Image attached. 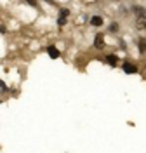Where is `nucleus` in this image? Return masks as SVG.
<instances>
[{
    "label": "nucleus",
    "instance_id": "nucleus-2",
    "mask_svg": "<svg viewBox=\"0 0 146 153\" xmlns=\"http://www.w3.org/2000/svg\"><path fill=\"white\" fill-rule=\"evenodd\" d=\"M94 45H96L97 49H103L104 47V37H103V35H96V38H94Z\"/></svg>",
    "mask_w": 146,
    "mask_h": 153
},
{
    "label": "nucleus",
    "instance_id": "nucleus-10",
    "mask_svg": "<svg viewBox=\"0 0 146 153\" xmlns=\"http://www.w3.org/2000/svg\"><path fill=\"white\" fill-rule=\"evenodd\" d=\"M26 2H28L30 5H37V2H35V0H26Z\"/></svg>",
    "mask_w": 146,
    "mask_h": 153
},
{
    "label": "nucleus",
    "instance_id": "nucleus-9",
    "mask_svg": "<svg viewBox=\"0 0 146 153\" xmlns=\"http://www.w3.org/2000/svg\"><path fill=\"white\" fill-rule=\"evenodd\" d=\"M110 30H111V31H118V25H117V23H111Z\"/></svg>",
    "mask_w": 146,
    "mask_h": 153
},
{
    "label": "nucleus",
    "instance_id": "nucleus-1",
    "mask_svg": "<svg viewBox=\"0 0 146 153\" xmlns=\"http://www.w3.org/2000/svg\"><path fill=\"white\" fill-rule=\"evenodd\" d=\"M136 28L137 30H146V14H143V16H137V19H136Z\"/></svg>",
    "mask_w": 146,
    "mask_h": 153
},
{
    "label": "nucleus",
    "instance_id": "nucleus-6",
    "mask_svg": "<svg viewBox=\"0 0 146 153\" xmlns=\"http://www.w3.org/2000/svg\"><path fill=\"white\" fill-rule=\"evenodd\" d=\"M90 23H92L94 26H101V25H103V19H101V18H97V16H94V18L90 19Z\"/></svg>",
    "mask_w": 146,
    "mask_h": 153
},
{
    "label": "nucleus",
    "instance_id": "nucleus-8",
    "mask_svg": "<svg viewBox=\"0 0 146 153\" xmlns=\"http://www.w3.org/2000/svg\"><path fill=\"white\" fill-rule=\"evenodd\" d=\"M132 10L136 12L137 16H143V14H146V10L143 9V7H139V5H136V7H134V9H132Z\"/></svg>",
    "mask_w": 146,
    "mask_h": 153
},
{
    "label": "nucleus",
    "instance_id": "nucleus-5",
    "mask_svg": "<svg viewBox=\"0 0 146 153\" xmlns=\"http://www.w3.org/2000/svg\"><path fill=\"white\" fill-rule=\"evenodd\" d=\"M47 52L50 54V57H59V51H58L56 47H49Z\"/></svg>",
    "mask_w": 146,
    "mask_h": 153
},
{
    "label": "nucleus",
    "instance_id": "nucleus-11",
    "mask_svg": "<svg viewBox=\"0 0 146 153\" xmlns=\"http://www.w3.org/2000/svg\"><path fill=\"white\" fill-rule=\"evenodd\" d=\"M45 2H49V4H52V5H54V4H56V2H54V0H45Z\"/></svg>",
    "mask_w": 146,
    "mask_h": 153
},
{
    "label": "nucleus",
    "instance_id": "nucleus-3",
    "mask_svg": "<svg viewBox=\"0 0 146 153\" xmlns=\"http://www.w3.org/2000/svg\"><path fill=\"white\" fill-rule=\"evenodd\" d=\"M124 70H125V73H136V71H137L136 66H134V65H130V63H125V65H124Z\"/></svg>",
    "mask_w": 146,
    "mask_h": 153
},
{
    "label": "nucleus",
    "instance_id": "nucleus-4",
    "mask_svg": "<svg viewBox=\"0 0 146 153\" xmlns=\"http://www.w3.org/2000/svg\"><path fill=\"white\" fill-rule=\"evenodd\" d=\"M137 47L141 52H146V38H141L139 42H137Z\"/></svg>",
    "mask_w": 146,
    "mask_h": 153
},
{
    "label": "nucleus",
    "instance_id": "nucleus-7",
    "mask_svg": "<svg viewBox=\"0 0 146 153\" xmlns=\"http://www.w3.org/2000/svg\"><path fill=\"white\" fill-rule=\"evenodd\" d=\"M106 61L110 63V65H113V66H115L118 59H117V56H113V54H111V56H106Z\"/></svg>",
    "mask_w": 146,
    "mask_h": 153
}]
</instances>
